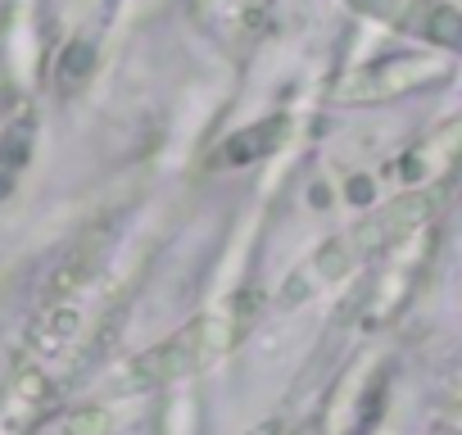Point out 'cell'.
<instances>
[{
	"label": "cell",
	"mask_w": 462,
	"mask_h": 435,
	"mask_svg": "<svg viewBox=\"0 0 462 435\" xmlns=\"http://www.w3.org/2000/svg\"><path fill=\"white\" fill-rule=\"evenodd\" d=\"M245 336V313L241 304H222V309H208L199 318H190L186 327H177L168 340L150 345L145 354L132 358L127 367V385H168V381H181V376H195L204 372L208 363H217L222 354L236 349V340Z\"/></svg>",
	"instance_id": "obj_1"
},
{
	"label": "cell",
	"mask_w": 462,
	"mask_h": 435,
	"mask_svg": "<svg viewBox=\"0 0 462 435\" xmlns=\"http://www.w3.org/2000/svg\"><path fill=\"white\" fill-rule=\"evenodd\" d=\"M430 208H435V199H430L426 190H403V195L385 199L381 208L363 213L354 227H345L340 236H331V241L313 255V264L304 268V277H318V282H340V277H349L358 264H367V259L394 250L399 241H408V236L426 223V218H430Z\"/></svg>",
	"instance_id": "obj_2"
},
{
	"label": "cell",
	"mask_w": 462,
	"mask_h": 435,
	"mask_svg": "<svg viewBox=\"0 0 462 435\" xmlns=\"http://www.w3.org/2000/svg\"><path fill=\"white\" fill-rule=\"evenodd\" d=\"M349 10L426 42L430 51L462 55V10H453L448 0H349Z\"/></svg>",
	"instance_id": "obj_3"
},
{
	"label": "cell",
	"mask_w": 462,
	"mask_h": 435,
	"mask_svg": "<svg viewBox=\"0 0 462 435\" xmlns=\"http://www.w3.org/2000/svg\"><path fill=\"white\" fill-rule=\"evenodd\" d=\"M439 78V64L426 60V55H390V60H376V64H363L354 73H345V82L336 87V100L345 105H376V100H394V96H408L426 82Z\"/></svg>",
	"instance_id": "obj_4"
},
{
	"label": "cell",
	"mask_w": 462,
	"mask_h": 435,
	"mask_svg": "<svg viewBox=\"0 0 462 435\" xmlns=\"http://www.w3.org/2000/svg\"><path fill=\"white\" fill-rule=\"evenodd\" d=\"M457 159H462V118H448L426 145H417V150L403 159V177H408V181H435V177H444Z\"/></svg>",
	"instance_id": "obj_5"
},
{
	"label": "cell",
	"mask_w": 462,
	"mask_h": 435,
	"mask_svg": "<svg viewBox=\"0 0 462 435\" xmlns=\"http://www.w3.org/2000/svg\"><path fill=\"white\" fill-rule=\"evenodd\" d=\"M282 141H286V118L277 114V118H263V123H254V127H245V132H236V136H226L222 150H217V163H250V159H263V154H273Z\"/></svg>",
	"instance_id": "obj_6"
},
{
	"label": "cell",
	"mask_w": 462,
	"mask_h": 435,
	"mask_svg": "<svg viewBox=\"0 0 462 435\" xmlns=\"http://www.w3.org/2000/svg\"><path fill=\"white\" fill-rule=\"evenodd\" d=\"M245 435H282V421H259V426L245 430Z\"/></svg>",
	"instance_id": "obj_7"
},
{
	"label": "cell",
	"mask_w": 462,
	"mask_h": 435,
	"mask_svg": "<svg viewBox=\"0 0 462 435\" xmlns=\"http://www.w3.org/2000/svg\"><path fill=\"white\" fill-rule=\"evenodd\" d=\"M5 123H10V118H0V136H5Z\"/></svg>",
	"instance_id": "obj_8"
}]
</instances>
